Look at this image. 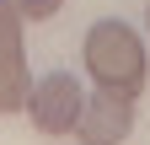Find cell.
I'll return each instance as SVG.
<instances>
[{"label":"cell","instance_id":"cell-1","mask_svg":"<svg viewBox=\"0 0 150 145\" xmlns=\"http://www.w3.org/2000/svg\"><path fill=\"white\" fill-rule=\"evenodd\" d=\"M81 59H86V75L97 86H107V92H123V97L145 92V43L129 22H112V16L97 22L86 32Z\"/></svg>","mask_w":150,"mask_h":145},{"label":"cell","instance_id":"cell-2","mask_svg":"<svg viewBox=\"0 0 150 145\" xmlns=\"http://www.w3.org/2000/svg\"><path fill=\"white\" fill-rule=\"evenodd\" d=\"M81 107H86V92H81V81H75L70 70H48L27 92V113H32L38 134H75Z\"/></svg>","mask_w":150,"mask_h":145},{"label":"cell","instance_id":"cell-3","mask_svg":"<svg viewBox=\"0 0 150 145\" xmlns=\"http://www.w3.org/2000/svg\"><path fill=\"white\" fill-rule=\"evenodd\" d=\"M22 22L27 16L11 6V0H0V113H22L27 107V59H22Z\"/></svg>","mask_w":150,"mask_h":145},{"label":"cell","instance_id":"cell-4","mask_svg":"<svg viewBox=\"0 0 150 145\" xmlns=\"http://www.w3.org/2000/svg\"><path fill=\"white\" fill-rule=\"evenodd\" d=\"M129 129H134V97L107 92V86H97V92L86 97L81 124H75L81 145H123V140H129Z\"/></svg>","mask_w":150,"mask_h":145},{"label":"cell","instance_id":"cell-5","mask_svg":"<svg viewBox=\"0 0 150 145\" xmlns=\"http://www.w3.org/2000/svg\"><path fill=\"white\" fill-rule=\"evenodd\" d=\"M11 6H16V11H22V16H27V22H48V16H54V11H59V6H64V0H11Z\"/></svg>","mask_w":150,"mask_h":145},{"label":"cell","instance_id":"cell-6","mask_svg":"<svg viewBox=\"0 0 150 145\" xmlns=\"http://www.w3.org/2000/svg\"><path fill=\"white\" fill-rule=\"evenodd\" d=\"M145 16H150V11H145Z\"/></svg>","mask_w":150,"mask_h":145}]
</instances>
